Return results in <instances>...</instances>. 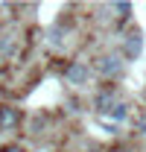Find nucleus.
Segmentation results:
<instances>
[{"label": "nucleus", "mask_w": 146, "mask_h": 152, "mask_svg": "<svg viewBox=\"0 0 146 152\" xmlns=\"http://www.w3.org/2000/svg\"><path fill=\"white\" fill-rule=\"evenodd\" d=\"M93 67L105 76V79H117V76L123 73V58L117 56V53H105V56H99L93 61Z\"/></svg>", "instance_id": "nucleus-1"}, {"label": "nucleus", "mask_w": 146, "mask_h": 152, "mask_svg": "<svg viewBox=\"0 0 146 152\" xmlns=\"http://www.w3.org/2000/svg\"><path fill=\"white\" fill-rule=\"evenodd\" d=\"M134 132H137V134L146 140V114H140V117L134 120Z\"/></svg>", "instance_id": "nucleus-10"}, {"label": "nucleus", "mask_w": 146, "mask_h": 152, "mask_svg": "<svg viewBox=\"0 0 146 152\" xmlns=\"http://www.w3.org/2000/svg\"><path fill=\"white\" fill-rule=\"evenodd\" d=\"M114 105H117V91H114V88H105V91H99V94L93 96V108L99 114H105V111L111 114Z\"/></svg>", "instance_id": "nucleus-4"}, {"label": "nucleus", "mask_w": 146, "mask_h": 152, "mask_svg": "<svg viewBox=\"0 0 146 152\" xmlns=\"http://www.w3.org/2000/svg\"><path fill=\"white\" fill-rule=\"evenodd\" d=\"M111 9L114 12H120V26L128 20V12H131V3H126V0H120V3H111Z\"/></svg>", "instance_id": "nucleus-7"}, {"label": "nucleus", "mask_w": 146, "mask_h": 152, "mask_svg": "<svg viewBox=\"0 0 146 152\" xmlns=\"http://www.w3.org/2000/svg\"><path fill=\"white\" fill-rule=\"evenodd\" d=\"M15 50V38L12 35H0V56H9Z\"/></svg>", "instance_id": "nucleus-9"}, {"label": "nucleus", "mask_w": 146, "mask_h": 152, "mask_svg": "<svg viewBox=\"0 0 146 152\" xmlns=\"http://www.w3.org/2000/svg\"><path fill=\"white\" fill-rule=\"evenodd\" d=\"M47 44L61 47V44H64V29H61V26H50V29H47Z\"/></svg>", "instance_id": "nucleus-6"}, {"label": "nucleus", "mask_w": 146, "mask_h": 152, "mask_svg": "<svg viewBox=\"0 0 146 152\" xmlns=\"http://www.w3.org/2000/svg\"><path fill=\"white\" fill-rule=\"evenodd\" d=\"M143 50V32L140 29H131L126 38H123V56L126 58H137Z\"/></svg>", "instance_id": "nucleus-3"}, {"label": "nucleus", "mask_w": 146, "mask_h": 152, "mask_svg": "<svg viewBox=\"0 0 146 152\" xmlns=\"http://www.w3.org/2000/svg\"><path fill=\"white\" fill-rule=\"evenodd\" d=\"M0 152H26L20 143H6V146H0Z\"/></svg>", "instance_id": "nucleus-11"}, {"label": "nucleus", "mask_w": 146, "mask_h": 152, "mask_svg": "<svg viewBox=\"0 0 146 152\" xmlns=\"http://www.w3.org/2000/svg\"><path fill=\"white\" fill-rule=\"evenodd\" d=\"M64 79H67L70 85H85V82H88V67H85L82 61H70V64L64 67Z\"/></svg>", "instance_id": "nucleus-5"}, {"label": "nucleus", "mask_w": 146, "mask_h": 152, "mask_svg": "<svg viewBox=\"0 0 146 152\" xmlns=\"http://www.w3.org/2000/svg\"><path fill=\"white\" fill-rule=\"evenodd\" d=\"M20 111L15 105H9V102H0V129L3 132H12V129H18L20 126Z\"/></svg>", "instance_id": "nucleus-2"}, {"label": "nucleus", "mask_w": 146, "mask_h": 152, "mask_svg": "<svg viewBox=\"0 0 146 152\" xmlns=\"http://www.w3.org/2000/svg\"><path fill=\"white\" fill-rule=\"evenodd\" d=\"M126 117H128V105H126V102H117V105L111 108V120H117V123H123Z\"/></svg>", "instance_id": "nucleus-8"}]
</instances>
